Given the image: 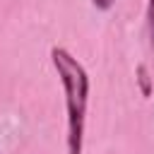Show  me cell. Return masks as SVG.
I'll return each mask as SVG.
<instances>
[{
	"label": "cell",
	"instance_id": "277c9868",
	"mask_svg": "<svg viewBox=\"0 0 154 154\" xmlns=\"http://www.w3.org/2000/svg\"><path fill=\"white\" fill-rule=\"evenodd\" d=\"M91 2H94L96 10H111L116 5V0H91Z\"/></svg>",
	"mask_w": 154,
	"mask_h": 154
},
{
	"label": "cell",
	"instance_id": "3957f363",
	"mask_svg": "<svg viewBox=\"0 0 154 154\" xmlns=\"http://www.w3.org/2000/svg\"><path fill=\"white\" fill-rule=\"evenodd\" d=\"M147 19H149V38H152V48H154V0H149V7H147Z\"/></svg>",
	"mask_w": 154,
	"mask_h": 154
},
{
	"label": "cell",
	"instance_id": "7a4b0ae2",
	"mask_svg": "<svg viewBox=\"0 0 154 154\" xmlns=\"http://www.w3.org/2000/svg\"><path fill=\"white\" fill-rule=\"evenodd\" d=\"M137 79H140V84H142V94L144 96H149V77H147V67L144 65H137Z\"/></svg>",
	"mask_w": 154,
	"mask_h": 154
},
{
	"label": "cell",
	"instance_id": "6da1fadb",
	"mask_svg": "<svg viewBox=\"0 0 154 154\" xmlns=\"http://www.w3.org/2000/svg\"><path fill=\"white\" fill-rule=\"evenodd\" d=\"M51 60L65 89V106H67V154H82L84 142V118H87V101H89V75L84 65L65 48L53 46Z\"/></svg>",
	"mask_w": 154,
	"mask_h": 154
}]
</instances>
